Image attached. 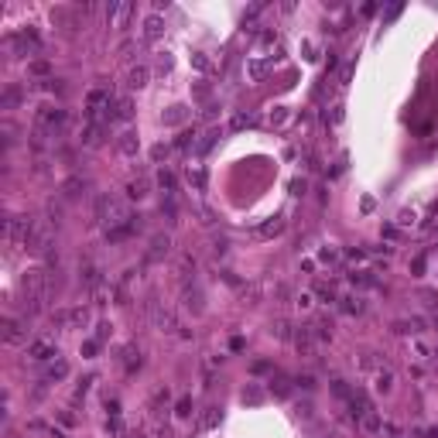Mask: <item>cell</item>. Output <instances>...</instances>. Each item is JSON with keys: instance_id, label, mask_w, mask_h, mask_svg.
Here are the masks:
<instances>
[{"instance_id": "cell-3", "label": "cell", "mask_w": 438, "mask_h": 438, "mask_svg": "<svg viewBox=\"0 0 438 438\" xmlns=\"http://www.w3.org/2000/svg\"><path fill=\"white\" fill-rule=\"evenodd\" d=\"M21 288L28 291V298H48V274L45 271H28L24 278H21Z\"/></svg>"}, {"instance_id": "cell-12", "label": "cell", "mask_w": 438, "mask_h": 438, "mask_svg": "<svg viewBox=\"0 0 438 438\" xmlns=\"http://www.w3.org/2000/svg\"><path fill=\"white\" fill-rule=\"evenodd\" d=\"M103 134H106V124H86L82 134H79V141L86 147H96V144H103Z\"/></svg>"}, {"instance_id": "cell-35", "label": "cell", "mask_w": 438, "mask_h": 438, "mask_svg": "<svg viewBox=\"0 0 438 438\" xmlns=\"http://www.w3.org/2000/svg\"><path fill=\"white\" fill-rule=\"evenodd\" d=\"M48 376H52V380L69 376V363H65V360H55V363H52V370H48Z\"/></svg>"}, {"instance_id": "cell-37", "label": "cell", "mask_w": 438, "mask_h": 438, "mask_svg": "<svg viewBox=\"0 0 438 438\" xmlns=\"http://www.w3.org/2000/svg\"><path fill=\"white\" fill-rule=\"evenodd\" d=\"M86 322H89V312L86 308H72L69 312V325H86Z\"/></svg>"}, {"instance_id": "cell-20", "label": "cell", "mask_w": 438, "mask_h": 438, "mask_svg": "<svg viewBox=\"0 0 438 438\" xmlns=\"http://www.w3.org/2000/svg\"><path fill=\"white\" fill-rule=\"evenodd\" d=\"M147 192H151V182H147V178H134V182H127V199H144Z\"/></svg>"}, {"instance_id": "cell-52", "label": "cell", "mask_w": 438, "mask_h": 438, "mask_svg": "<svg viewBox=\"0 0 438 438\" xmlns=\"http://www.w3.org/2000/svg\"><path fill=\"white\" fill-rule=\"evenodd\" d=\"M195 99H209V86H206V82L195 86Z\"/></svg>"}, {"instance_id": "cell-48", "label": "cell", "mask_w": 438, "mask_h": 438, "mask_svg": "<svg viewBox=\"0 0 438 438\" xmlns=\"http://www.w3.org/2000/svg\"><path fill=\"white\" fill-rule=\"evenodd\" d=\"M96 349H99V343H96V339L82 343V356H89V360H93V356H96Z\"/></svg>"}, {"instance_id": "cell-1", "label": "cell", "mask_w": 438, "mask_h": 438, "mask_svg": "<svg viewBox=\"0 0 438 438\" xmlns=\"http://www.w3.org/2000/svg\"><path fill=\"white\" fill-rule=\"evenodd\" d=\"M31 226H34V219H28V216H10L7 222H3V240H7L10 247H24V240H28Z\"/></svg>"}, {"instance_id": "cell-39", "label": "cell", "mask_w": 438, "mask_h": 438, "mask_svg": "<svg viewBox=\"0 0 438 438\" xmlns=\"http://www.w3.org/2000/svg\"><path fill=\"white\" fill-rule=\"evenodd\" d=\"M332 394L336 397H343V401H349L353 394H349V387H346V380H332Z\"/></svg>"}, {"instance_id": "cell-2", "label": "cell", "mask_w": 438, "mask_h": 438, "mask_svg": "<svg viewBox=\"0 0 438 438\" xmlns=\"http://www.w3.org/2000/svg\"><path fill=\"white\" fill-rule=\"evenodd\" d=\"M48 247H52V229L45 222H34L31 233H28V240H24V250L41 257V253H48Z\"/></svg>"}, {"instance_id": "cell-5", "label": "cell", "mask_w": 438, "mask_h": 438, "mask_svg": "<svg viewBox=\"0 0 438 438\" xmlns=\"http://www.w3.org/2000/svg\"><path fill=\"white\" fill-rule=\"evenodd\" d=\"M7 48H10L14 55H31V52H38V34H34V31L10 34V38H7Z\"/></svg>"}, {"instance_id": "cell-38", "label": "cell", "mask_w": 438, "mask_h": 438, "mask_svg": "<svg viewBox=\"0 0 438 438\" xmlns=\"http://www.w3.org/2000/svg\"><path fill=\"white\" fill-rule=\"evenodd\" d=\"M188 185H195V188H206V171H199V168L192 171V168H188Z\"/></svg>"}, {"instance_id": "cell-11", "label": "cell", "mask_w": 438, "mask_h": 438, "mask_svg": "<svg viewBox=\"0 0 438 438\" xmlns=\"http://www.w3.org/2000/svg\"><path fill=\"white\" fill-rule=\"evenodd\" d=\"M141 34H144V41H157V38L164 34V17H161V14H147Z\"/></svg>"}, {"instance_id": "cell-25", "label": "cell", "mask_w": 438, "mask_h": 438, "mask_svg": "<svg viewBox=\"0 0 438 438\" xmlns=\"http://www.w3.org/2000/svg\"><path fill=\"white\" fill-rule=\"evenodd\" d=\"M157 185L164 188V195H168V199H171V195H175V188H178V182H175V175H171V171H164V168L157 171Z\"/></svg>"}, {"instance_id": "cell-13", "label": "cell", "mask_w": 438, "mask_h": 438, "mask_svg": "<svg viewBox=\"0 0 438 438\" xmlns=\"http://www.w3.org/2000/svg\"><path fill=\"white\" fill-rule=\"evenodd\" d=\"M274 72V59H253L250 65H247V75L253 79V82H260V79H267V75Z\"/></svg>"}, {"instance_id": "cell-42", "label": "cell", "mask_w": 438, "mask_h": 438, "mask_svg": "<svg viewBox=\"0 0 438 438\" xmlns=\"http://www.w3.org/2000/svg\"><path fill=\"white\" fill-rule=\"evenodd\" d=\"M318 257H322L325 264H332V260H339V250H336V247H322V250H318Z\"/></svg>"}, {"instance_id": "cell-24", "label": "cell", "mask_w": 438, "mask_h": 438, "mask_svg": "<svg viewBox=\"0 0 438 438\" xmlns=\"http://www.w3.org/2000/svg\"><path fill=\"white\" fill-rule=\"evenodd\" d=\"M349 411H353V418H366L370 414V401H366L363 394H353L349 397Z\"/></svg>"}, {"instance_id": "cell-15", "label": "cell", "mask_w": 438, "mask_h": 438, "mask_svg": "<svg viewBox=\"0 0 438 438\" xmlns=\"http://www.w3.org/2000/svg\"><path fill=\"white\" fill-rule=\"evenodd\" d=\"M147 79H151V69H147V65H130V72H127V89H144Z\"/></svg>"}, {"instance_id": "cell-57", "label": "cell", "mask_w": 438, "mask_h": 438, "mask_svg": "<svg viewBox=\"0 0 438 438\" xmlns=\"http://www.w3.org/2000/svg\"><path fill=\"white\" fill-rule=\"evenodd\" d=\"M411 222H414V213L404 209V213H401V226H411Z\"/></svg>"}, {"instance_id": "cell-4", "label": "cell", "mask_w": 438, "mask_h": 438, "mask_svg": "<svg viewBox=\"0 0 438 438\" xmlns=\"http://www.w3.org/2000/svg\"><path fill=\"white\" fill-rule=\"evenodd\" d=\"M134 17V3L130 0H120V3H110L106 7V24L110 28H127Z\"/></svg>"}, {"instance_id": "cell-27", "label": "cell", "mask_w": 438, "mask_h": 438, "mask_svg": "<svg viewBox=\"0 0 438 438\" xmlns=\"http://www.w3.org/2000/svg\"><path fill=\"white\" fill-rule=\"evenodd\" d=\"M82 188H86V182H82L79 175H72V178L62 185V195H65V199H75V195H82Z\"/></svg>"}, {"instance_id": "cell-43", "label": "cell", "mask_w": 438, "mask_h": 438, "mask_svg": "<svg viewBox=\"0 0 438 438\" xmlns=\"http://www.w3.org/2000/svg\"><path fill=\"white\" fill-rule=\"evenodd\" d=\"M363 428H366V432H380L383 425H380V418H376V414H366V418H363Z\"/></svg>"}, {"instance_id": "cell-56", "label": "cell", "mask_w": 438, "mask_h": 438, "mask_svg": "<svg viewBox=\"0 0 438 438\" xmlns=\"http://www.w3.org/2000/svg\"><path fill=\"white\" fill-rule=\"evenodd\" d=\"M31 72H34V75H45V72H48V65H45V62H34V65H31Z\"/></svg>"}, {"instance_id": "cell-40", "label": "cell", "mask_w": 438, "mask_h": 438, "mask_svg": "<svg viewBox=\"0 0 438 438\" xmlns=\"http://www.w3.org/2000/svg\"><path fill=\"white\" fill-rule=\"evenodd\" d=\"M175 414H178V418H188V414H192V397H182V401L175 404Z\"/></svg>"}, {"instance_id": "cell-8", "label": "cell", "mask_w": 438, "mask_h": 438, "mask_svg": "<svg viewBox=\"0 0 438 438\" xmlns=\"http://www.w3.org/2000/svg\"><path fill=\"white\" fill-rule=\"evenodd\" d=\"M168 253H171V236L168 233H157V236H151V247H147L144 260H161Z\"/></svg>"}, {"instance_id": "cell-49", "label": "cell", "mask_w": 438, "mask_h": 438, "mask_svg": "<svg viewBox=\"0 0 438 438\" xmlns=\"http://www.w3.org/2000/svg\"><path fill=\"white\" fill-rule=\"evenodd\" d=\"M151 157H154V161H164V157H168V147H164V144H154V147H151Z\"/></svg>"}, {"instance_id": "cell-7", "label": "cell", "mask_w": 438, "mask_h": 438, "mask_svg": "<svg viewBox=\"0 0 438 438\" xmlns=\"http://www.w3.org/2000/svg\"><path fill=\"white\" fill-rule=\"evenodd\" d=\"M291 339H294V349H298L301 356H315V343H318V339L312 336V325H301Z\"/></svg>"}, {"instance_id": "cell-21", "label": "cell", "mask_w": 438, "mask_h": 438, "mask_svg": "<svg viewBox=\"0 0 438 438\" xmlns=\"http://www.w3.org/2000/svg\"><path fill=\"white\" fill-rule=\"evenodd\" d=\"M134 117V103L127 99V96H120L117 103H113V120H130Z\"/></svg>"}, {"instance_id": "cell-47", "label": "cell", "mask_w": 438, "mask_h": 438, "mask_svg": "<svg viewBox=\"0 0 438 438\" xmlns=\"http://www.w3.org/2000/svg\"><path fill=\"white\" fill-rule=\"evenodd\" d=\"M157 72H161V75H168V72H171V55H168V52H164V55L157 59Z\"/></svg>"}, {"instance_id": "cell-23", "label": "cell", "mask_w": 438, "mask_h": 438, "mask_svg": "<svg viewBox=\"0 0 438 438\" xmlns=\"http://www.w3.org/2000/svg\"><path fill=\"white\" fill-rule=\"evenodd\" d=\"M182 294H185V305H188L192 312H202V291H199L195 284H192V288L185 284V288H182Z\"/></svg>"}, {"instance_id": "cell-46", "label": "cell", "mask_w": 438, "mask_h": 438, "mask_svg": "<svg viewBox=\"0 0 438 438\" xmlns=\"http://www.w3.org/2000/svg\"><path fill=\"white\" fill-rule=\"evenodd\" d=\"M294 383H298L301 390H315V376H312V373H305V376H298Z\"/></svg>"}, {"instance_id": "cell-31", "label": "cell", "mask_w": 438, "mask_h": 438, "mask_svg": "<svg viewBox=\"0 0 438 438\" xmlns=\"http://www.w3.org/2000/svg\"><path fill=\"white\" fill-rule=\"evenodd\" d=\"M349 281H353V284H360V288H376V278H373V274H366V271H353V274H349Z\"/></svg>"}, {"instance_id": "cell-51", "label": "cell", "mask_w": 438, "mask_h": 438, "mask_svg": "<svg viewBox=\"0 0 438 438\" xmlns=\"http://www.w3.org/2000/svg\"><path fill=\"white\" fill-rule=\"evenodd\" d=\"M346 120V106H332V124H343Z\"/></svg>"}, {"instance_id": "cell-45", "label": "cell", "mask_w": 438, "mask_h": 438, "mask_svg": "<svg viewBox=\"0 0 438 438\" xmlns=\"http://www.w3.org/2000/svg\"><path fill=\"white\" fill-rule=\"evenodd\" d=\"M274 336H278V339H291V325H288V322H278V325H274Z\"/></svg>"}, {"instance_id": "cell-44", "label": "cell", "mask_w": 438, "mask_h": 438, "mask_svg": "<svg viewBox=\"0 0 438 438\" xmlns=\"http://www.w3.org/2000/svg\"><path fill=\"white\" fill-rule=\"evenodd\" d=\"M425 264H428L425 257H414V260H411V274H414V278H421V274H425Z\"/></svg>"}, {"instance_id": "cell-26", "label": "cell", "mask_w": 438, "mask_h": 438, "mask_svg": "<svg viewBox=\"0 0 438 438\" xmlns=\"http://www.w3.org/2000/svg\"><path fill=\"white\" fill-rule=\"evenodd\" d=\"M373 387H376V394H390V387H394V373H390V370H380L376 380H373Z\"/></svg>"}, {"instance_id": "cell-32", "label": "cell", "mask_w": 438, "mask_h": 438, "mask_svg": "<svg viewBox=\"0 0 438 438\" xmlns=\"http://www.w3.org/2000/svg\"><path fill=\"white\" fill-rule=\"evenodd\" d=\"M216 425H219V407H206L199 418V428H216Z\"/></svg>"}, {"instance_id": "cell-55", "label": "cell", "mask_w": 438, "mask_h": 438, "mask_svg": "<svg viewBox=\"0 0 438 438\" xmlns=\"http://www.w3.org/2000/svg\"><path fill=\"white\" fill-rule=\"evenodd\" d=\"M298 308H312V294H298Z\"/></svg>"}, {"instance_id": "cell-34", "label": "cell", "mask_w": 438, "mask_h": 438, "mask_svg": "<svg viewBox=\"0 0 438 438\" xmlns=\"http://www.w3.org/2000/svg\"><path fill=\"white\" fill-rule=\"evenodd\" d=\"M216 137H219V130H209V134H202V141H195V151H199V154H206L209 147L216 144Z\"/></svg>"}, {"instance_id": "cell-30", "label": "cell", "mask_w": 438, "mask_h": 438, "mask_svg": "<svg viewBox=\"0 0 438 438\" xmlns=\"http://www.w3.org/2000/svg\"><path fill=\"white\" fill-rule=\"evenodd\" d=\"M271 390H274L278 397H288V394H291V380H288V376H271Z\"/></svg>"}, {"instance_id": "cell-10", "label": "cell", "mask_w": 438, "mask_h": 438, "mask_svg": "<svg viewBox=\"0 0 438 438\" xmlns=\"http://www.w3.org/2000/svg\"><path fill=\"white\" fill-rule=\"evenodd\" d=\"M28 356L31 360H38V363H45V360H52V356H59V349L48 343V339H34L31 346H28Z\"/></svg>"}, {"instance_id": "cell-14", "label": "cell", "mask_w": 438, "mask_h": 438, "mask_svg": "<svg viewBox=\"0 0 438 438\" xmlns=\"http://www.w3.org/2000/svg\"><path fill=\"white\" fill-rule=\"evenodd\" d=\"M281 229H284V219L274 216V219H264V222L253 229V236H257V240H271V236H278Z\"/></svg>"}, {"instance_id": "cell-54", "label": "cell", "mask_w": 438, "mask_h": 438, "mask_svg": "<svg viewBox=\"0 0 438 438\" xmlns=\"http://www.w3.org/2000/svg\"><path fill=\"white\" fill-rule=\"evenodd\" d=\"M435 298H438V294H435V291H421V301H425V305H438Z\"/></svg>"}, {"instance_id": "cell-50", "label": "cell", "mask_w": 438, "mask_h": 438, "mask_svg": "<svg viewBox=\"0 0 438 438\" xmlns=\"http://www.w3.org/2000/svg\"><path fill=\"white\" fill-rule=\"evenodd\" d=\"M291 192H294V195H305V192H308V182H305V178H294V182H291Z\"/></svg>"}, {"instance_id": "cell-28", "label": "cell", "mask_w": 438, "mask_h": 438, "mask_svg": "<svg viewBox=\"0 0 438 438\" xmlns=\"http://www.w3.org/2000/svg\"><path fill=\"white\" fill-rule=\"evenodd\" d=\"M192 69H195V72H213V59H209V55H206V52H192Z\"/></svg>"}, {"instance_id": "cell-17", "label": "cell", "mask_w": 438, "mask_h": 438, "mask_svg": "<svg viewBox=\"0 0 438 438\" xmlns=\"http://www.w3.org/2000/svg\"><path fill=\"white\" fill-rule=\"evenodd\" d=\"M3 339H7L10 346H17V343H24V339H28V332L21 329V322L7 318V322H3Z\"/></svg>"}, {"instance_id": "cell-53", "label": "cell", "mask_w": 438, "mask_h": 438, "mask_svg": "<svg viewBox=\"0 0 438 438\" xmlns=\"http://www.w3.org/2000/svg\"><path fill=\"white\" fill-rule=\"evenodd\" d=\"M213 253H216V257L226 253V240H216V243H213Z\"/></svg>"}, {"instance_id": "cell-16", "label": "cell", "mask_w": 438, "mask_h": 438, "mask_svg": "<svg viewBox=\"0 0 438 438\" xmlns=\"http://www.w3.org/2000/svg\"><path fill=\"white\" fill-rule=\"evenodd\" d=\"M117 147H120V154H124V157H137V151H141V141H137V134H134V130H127V134H120Z\"/></svg>"}, {"instance_id": "cell-9", "label": "cell", "mask_w": 438, "mask_h": 438, "mask_svg": "<svg viewBox=\"0 0 438 438\" xmlns=\"http://www.w3.org/2000/svg\"><path fill=\"white\" fill-rule=\"evenodd\" d=\"M151 322H154L157 329H175V315H171V308L161 305V301H151Z\"/></svg>"}, {"instance_id": "cell-29", "label": "cell", "mask_w": 438, "mask_h": 438, "mask_svg": "<svg viewBox=\"0 0 438 438\" xmlns=\"http://www.w3.org/2000/svg\"><path fill=\"white\" fill-rule=\"evenodd\" d=\"M253 124H257L253 113H236V117L229 120V130H247V127H253Z\"/></svg>"}, {"instance_id": "cell-22", "label": "cell", "mask_w": 438, "mask_h": 438, "mask_svg": "<svg viewBox=\"0 0 438 438\" xmlns=\"http://www.w3.org/2000/svg\"><path fill=\"white\" fill-rule=\"evenodd\" d=\"M312 336H315L318 343H329V339H332V322H329V318L322 315V318H318V322L312 325Z\"/></svg>"}, {"instance_id": "cell-18", "label": "cell", "mask_w": 438, "mask_h": 438, "mask_svg": "<svg viewBox=\"0 0 438 438\" xmlns=\"http://www.w3.org/2000/svg\"><path fill=\"white\" fill-rule=\"evenodd\" d=\"M161 120H164L168 127H178V124L188 120V106H168V110L161 113Z\"/></svg>"}, {"instance_id": "cell-41", "label": "cell", "mask_w": 438, "mask_h": 438, "mask_svg": "<svg viewBox=\"0 0 438 438\" xmlns=\"http://www.w3.org/2000/svg\"><path fill=\"white\" fill-rule=\"evenodd\" d=\"M260 397H264L260 387H247V390H243V401H247V404H260Z\"/></svg>"}, {"instance_id": "cell-36", "label": "cell", "mask_w": 438, "mask_h": 438, "mask_svg": "<svg viewBox=\"0 0 438 438\" xmlns=\"http://www.w3.org/2000/svg\"><path fill=\"white\" fill-rule=\"evenodd\" d=\"M178 151H185V147H195V130H182L178 134V141H175Z\"/></svg>"}, {"instance_id": "cell-6", "label": "cell", "mask_w": 438, "mask_h": 438, "mask_svg": "<svg viewBox=\"0 0 438 438\" xmlns=\"http://www.w3.org/2000/svg\"><path fill=\"white\" fill-rule=\"evenodd\" d=\"M79 278H82V288H89V291H99V288H103V271H99L93 260H86V264L79 267Z\"/></svg>"}, {"instance_id": "cell-33", "label": "cell", "mask_w": 438, "mask_h": 438, "mask_svg": "<svg viewBox=\"0 0 438 438\" xmlns=\"http://www.w3.org/2000/svg\"><path fill=\"white\" fill-rule=\"evenodd\" d=\"M17 103H21V89H17V86H10V89L3 93V110H14Z\"/></svg>"}, {"instance_id": "cell-19", "label": "cell", "mask_w": 438, "mask_h": 438, "mask_svg": "<svg viewBox=\"0 0 438 438\" xmlns=\"http://www.w3.org/2000/svg\"><path fill=\"white\" fill-rule=\"evenodd\" d=\"M343 312H346V315H363L366 301L360 298V294H346V298H343Z\"/></svg>"}]
</instances>
